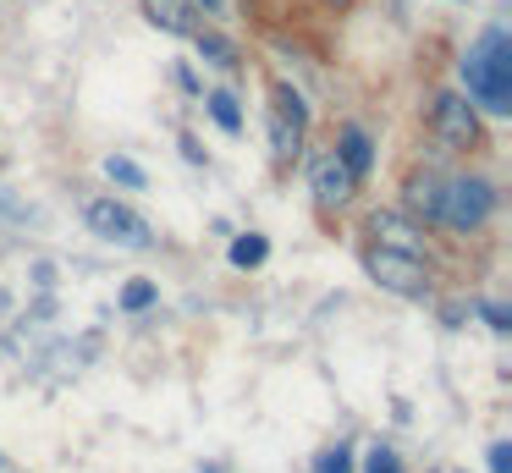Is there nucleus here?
Returning <instances> with one entry per match:
<instances>
[{"mask_svg":"<svg viewBox=\"0 0 512 473\" xmlns=\"http://www.w3.org/2000/svg\"><path fill=\"white\" fill-rule=\"evenodd\" d=\"M463 83H468V99H474V105L496 110V116L512 110V39H507V28L479 33V44L463 61Z\"/></svg>","mask_w":512,"mask_h":473,"instance_id":"f257e3e1","label":"nucleus"},{"mask_svg":"<svg viewBox=\"0 0 512 473\" xmlns=\"http://www.w3.org/2000/svg\"><path fill=\"white\" fill-rule=\"evenodd\" d=\"M83 220H89L94 237L116 242V248H149V242H155L149 220L138 215V209L116 204V198H89V204H83Z\"/></svg>","mask_w":512,"mask_h":473,"instance_id":"f03ea898","label":"nucleus"},{"mask_svg":"<svg viewBox=\"0 0 512 473\" xmlns=\"http://www.w3.org/2000/svg\"><path fill=\"white\" fill-rule=\"evenodd\" d=\"M364 270L397 297H424L430 292V270L419 264V253H402V248H386V242H380V248L364 253Z\"/></svg>","mask_w":512,"mask_h":473,"instance_id":"7ed1b4c3","label":"nucleus"},{"mask_svg":"<svg viewBox=\"0 0 512 473\" xmlns=\"http://www.w3.org/2000/svg\"><path fill=\"white\" fill-rule=\"evenodd\" d=\"M490 209H496V187L479 182V176H463V182L441 187V220L457 231H474Z\"/></svg>","mask_w":512,"mask_h":473,"instance_id":"20e7f679","label":"nucleus"},{"mask_svg":"<svg viewBox=\"0 0 512 473\" xmlns=\"http://www.w3.org/2000/svg\"><path fill=\"white\" fill-rule=\"evenodd\" d=\"M435 138H441L446 149H468V143L479 138L474 105H468L463 94H441V99H435Z\"/></svg>","mask_w":512,"mask_h":473,"instance_id":"39448f33","label":"nucleus"},{"mask_svg":"<svg viewBox=\"0 0 512 473\" xmlns=\"http://www.w3.org/2000/svg\"><path fill=\"white\" fill-rule=\"evenodd\" d=\"M309 182H314V198H320L325 209H336V204H347V198H353V182H358V176L347 171L342 154L331 149V154H320V160H314Z\"/></svg>","mask_w":512,"mask_h":473,"instance_id":"423d86ee","label":"nucleus"},{"mask_svg":"<svg viewBox=\"0 0 512 473\" xmlns=\"http://www.w3.org/2000/svg\"><path fill=\"white\" fill-rule=\"evenodd\" d=\"M402 204H408V215H424V220H441V182H435L430 171L408 176V187H402Z\"/></svg>","mask_w":512,"mask_h":473,"instance_id":"0eeeda50","label":"nucleus"},{"mask_svg":"<svg viewBox=\"0 0 512 473\" xmlns=\"http://www.w3.org/2000/svg\"><path fill=\"white\" fill-rule=\"evenodd\" d=\"M144 17L166 33H193V0H144Z\"/></svg>","mask_w":512,"mask_h":473,"instance_id":"6e6552de","label":"nucleus"},{"mask_svg":"<svg viewBox=\"0 0 512 473\" xmlns=\"http://www.w3.org/2000/svg\"><path fill=\"white\" fill-rule=\"evenodd\" d=\"M369 231H375L380 242H386V248H402V253H413L419 248V237H413V226L402 215H386V209H380L375 220H369Z\"/></svg>","mask_w":512,"mask_h":473,"instance_id":"1a4fd4ad","label":"nucleus"},{"mask_svg":"<svg viewBox=\"0 0 512 473\" xmlns=\"http://www.w3.org/2000/svg\"><path fill=\"white\" fill-rule=\"evenodd\" d=\"M298 143H303V127H298V121L270 116V154H276L281 165H287V160H298Z\"/></svg>","mask_w":512,"mask_h":473,"instance_id":"9d476101","label":"nucleus"},{"mask_svg":"<svg viewBox=\"0 0 512 473\" xmlns=\"http://www.w3.org/2000/svg\"><path fill=\"white\" fill-rule=\"evenodd\" d=\"M336 154H342V165H347L353 176L369 171V138H364L358 127H342V149H336Z\"/></svg>","mask_w":512,"mask_h":473,"instance_id":"9b49d317","label":"nucleus"},{"mask_svg":"<svg viewBox=\"0 0 512 473\" xmlns=\"http://www.w3.org/2000/svg\"><path fill=\"white\" fill-rule=\"evenodd\" d=\"M193 39H199V55H204V61H215V66H237L232 39H221V33H199V28H193Z\"/></svg>","mask_w":512,"mask_h":473,"instance_id":"f8f14e48","label":"nucleus"},{"mask_svg":"<svg viewBox=\"0 0 512 473\" xmlns=\"http://www.w3.org/2000/svg\"><path fill=\"white\" fill-rule=\"evenodd\" d=\"M210 116L221 121L226 132H243V110H237V99L226 94V88H221V94H210Z\"/></svg>","mask_w":512,"mask_h":473,"instance_id":"ddd939ff","label":"nucleus"},{"mask_svg":"<svg viewBox=\"0 0 512 473\" xmlns=\"http://www.w3.org/2000/svg\"><path fill=\"white\" fill-rule=\"evenodd\" d=\"M265 253H270L265 237H237L232 242V264H243V270H248V264H265Z\"/></svg>","mask_w":512,"mask_h":473,"instance_id":"4468645a","label":"nucleus"},{"mask_svg":"<svg viewBox=\"0 0 512 473\" xmlns=\"http://www.w3.org/2000/svg\"><path fill=\"white\" fill-rule=\"evenodd\" d=\"M105 176H111V182H122V187H144V171H138L127 154H111V160H105Z\"/></svg>","mask_w":512,"mask_h":473,"instance_id":"2eb2a0df","label":"nucleus"},{"mask_svg":"<svg viewBox=\"0 0 512 473\" xmlns=\"http://www.w3.org/2000/svg\"><path fill=\"white\" fill-rule=\"evenodd\" d=\"M276 116H287V121H298V127H303V121H309V105H303L287 83H276Z\"/></svg>","mask_w":512,"mask_h":473,"instance_id":"dca6fc26","label":"nucleus"},{"mask_svg":"<svg viewBox=\"0 0 512 473\" xmlns=\"http://www.w3.org/2000/svg\"><path fill=\"white\" fill-rule=\"evenodd\" d=\"M364 473H402L397 451H391V446H375V451L364 457Z\"/></svg>","mask_w":512,"mask_h":473,"instance_id":"f3484780","label":"nucleus"},{"mask_svg":"<svg viewBox=\"0 0 512 473\" xmlns=\"http://www.w3.org/2000/svg\"><path fill=\"white\" fill-rule=\"evenodd\" d=\"M149 303H155V286H149V281H133V286L122 292V308H127V314H138V308H149Z\"/></svg>","mask_w":512,"mask_h":473,"instance_id":"a211bd4d","label":"nucleus"},{"mask_svg":"<svg viewBox=\"0 0 512 473\" xmlns=\"http://www.w3.org/2000/svg\"><path fill=\"white\" fill-rule=\"evenodd\" d=\"M314 473H353V457H347V446H336V451H325L320 462H314Z\"/></svg>","mask_w":512,"mask_h":473,"instance_id":"6ab92c4d","label":"nucleus"},{"mask_svg":"<svg viewBox=\"0 0 512 473\" xmlns=\"http://www.w3.org/2000/svg\"><path fill=\"white\" fill-rule=\"evenodd\" d=\"M0 220H6V226H23V220H28V209L17 204V198L6 193V187H0Z\"/></svg>","mask_w":512,"mask_h":473,"instance_id":"aec40b11","label":"nucleus"},{"mask_svg":"<svg viewBox=\"0 0 512 473\" xmlns=\"http://www.w3.org/2000/svg\"><path fill=\"white\" fill-rule=\"evenodd\" d=\"M490 473H512V446H507V440L490 446Z\"/></svg>","mask_w":512,"mask_h":473,"instance_id":"412c9836","label":"nucleus"},{"mask_svg":"<svg viewBox=\"0 0 512 473\" xmlns=\"http://www.w3.org/2000/svg\"><path fill=\"white\" fill-rule=\"evenodd\" d=\"M479 314L490 319V330H512V314H507L501 303H479Z\"/></svg>","mask_w":512,"mask_h":473,"instance_id":"4be33fe9","label":"nucleus"},{"mask_svg":"<svg viewBox=\"0 0 512 473\" xmlns=\"http://www.w3.org/2000/svg\"><path fill=\"white\" fill-rule=\"evenodd\" d=\"M182 154H188V160H193V165H199V160H204V149H199V138H193V132H182Z\"/></svg>","mask_w":512,"mask_h":473,"instance_id":"5701e85b","label":"nucleus"},{"mask_svg":"<svg viewBox=\"0 0 512 473\" xmlns=\"http://www.w3.org/2000/svg\"><path fill=\"white\" fill-rule=\"evenodd\" d=\"M204 11H221V0H204Z\"/></svg>","mask_w":512,"mask_h":473,"instance_id":"b1692460","label":"nucleus"},{"mask_svg":"<svg viewBox=\"0 0 512 473\" xmlns=\"http://www.w3.org/2000/svg\"><path fill=\"white\" fill-rule=\"evenodd\" d=\"M204 473H221V468H204Z\"/></svg>","mask_w":512,"mask_h":473,"instance_id":"393cba45","label":"nucleus"}]
</instances>
